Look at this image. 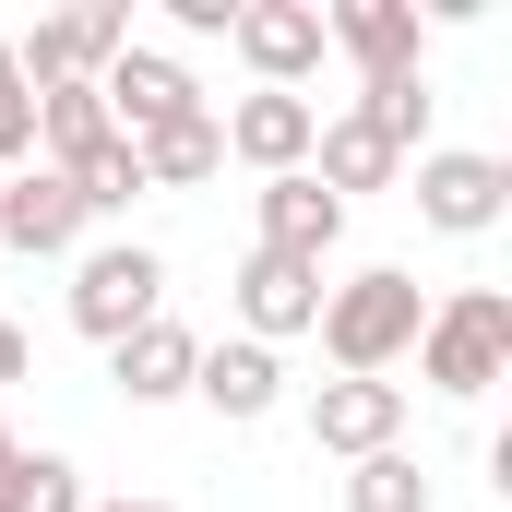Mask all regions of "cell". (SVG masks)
I'll list each match as a JSON object with an SVG mask.
<instances>
[{
  "instance_id": "cell-1",
  "label": "cell",
  "mask_w": 512,
  "mask_h": 512,
  "mask_svg": "<svg viewBox=\"0 0 512 512\" xmlns=\"http://www.w3.org/2000/svg\"><path fill=\"white\" fill-rule=\"evenodd\" d=\"M417 322H429V298H417V274L405 262H370V274H346V286H322V358H334V382H382L393 358H417Z\"/></svg>"
},
{
  "instance_id": "cell-2",
  "label": "cell",
  "mask_w": 512,
  "mask_h": 512,
  "mask_svg": "<svg viewBox=\"0 0 512 512\" xmlns=\"http://www.w3.org/2000/svg\"><path fill=\"white\" fill-rule=\"evenodd\" d=\"M512 370V298L501 286H453V298H429V322H417V382L429 393H489Z\"/></svg>"
},
{
  "instance_id": "cell-3",
  "label": "cell",
  "mask_w": 512,
  "mask_h": 512,
  "mask_svg": "<svg viewBox=\"0 0 512 512\" xmlns=\"http://www.w3.org/2000/svg\"><path fill=\"white\" fill-rule=\"evenodd\" d=\"M167 310V262L143 251V239H108V251L72 262V334H96V346H120Z\"/></svg>"
},
{
  "instance_id": "cell-4",
  "label": "cell",
  "mask_w": 512,
  "mask_h": 512,
  "mask_svg": "<svg viewBox=\"0 0 512 512\" xmlns=\"http://www.w3.org/2000/svg\"><path fill=\"white\" fill-rule=\"evenodd\" d=\"M120 48H131V12L120 0H84V12H36V36H12V72L48 96V84H96Z\"/></svg>"
},
{
  "instance_id": "cell-5",
  "label": "cell",
  "mask_w": 512,
  "mask_h": 512,
  "mask_svg": "<svg viewBox=\"0 0 512 512\" xmlns=\"http://www.w3.org/2000/svg\"><path fill=\"white\" fill-rule=\"evenodd\" d=\"M96 108H108V131H120V143H155V131L203 120V84H191L167 48H120V60L96 72Z\"/></svg>"
},
{
  "instance_id": "cell-6",
  "label": "cell",
  "mask_w": 512,
  "mask_h": 512,
  "mask_svg": "<svg viewBox=\"0 0 512 512\" xmlns=\"http://www.w3.org/2000/svg\"><path fill=\"white\" fill-rule=\"evenodd\" d=\"M417 215H429L441 239H489L512 215V167L501 155H465V143H429V155H417Z\"/></svg>"
},
{
  "instance_id": "cell-7",
  "label": "cell",
  "mask_w": 512,
  "mask_h": 512,
  "mask_svg": "<svg viewBox=\"0 0 512 512\" xmlns=\"http://www.w3.org/2000/svg\"><path fill=\"white\" fill-rule=\"evenodd\" d=\"M227 48L262 72V96H298V84L322 72V12H310V0H239Z\"/></svg>"
},
{
  "instance_id": "cell-8",
  "label": "cell",
  "mask_w": 512,
  "mask_h": 512,
  "mask_svg": "<svg viewBox=\"0 0 512 512\" xmlns=\"http://www.w3.org/2000/svg\"><path fill=\"white\" fill-rule=\"evenodd\" d=\"M227 298H239V334H251V346H286V334H310V322H322V262L251 251L239 274H227Z\"/></svg>"
},
{
  "instance_id": "cell-9",
  "label": "cell",
  "mask_w": 512,
  "mask_h": 512,
  "mask_svg": "<svg viewBox=\"0 0 512 512\" xmlns=\"http://www.w3.org/2000/svg\"><path fill=\"white\" fill-rule=\"evenodd\" d=\"M84 203H72V179L60 167H12L0 179V251H36V262H60V251H84Z\"/></svg>"
},
{
  "instance_id": "cell-10",
  "label": "cell",
  "mask_w": 512,
  "mask_h": 512,
  "mask_svg": "<svg viewBox=\"0 0 512 512\" xmlns=\"http://www.w3.org/2000/svg\"><path fill=\"white\" fill-rule=\"evenodd\" d=\"M227 155H239V167H251V179H286V167H310V143H322V108H310V96H239V108H227Z\"/></svg>"
},
{
  "instance_id": "cell-11",
  "label": "cell",
  "mask_w": 512,
  "mask_h": 512,
  "mask_svg": "<svg viewBox=\"0 0 512 512\" xmlns=\"http://www.w3.org/2000/svg\"><path fill=\"white\" fill-rule=\"evenodd\" d=\"M322 48H346L358 84H393V72H417L429 24H417V0H334L322 12Z\"/></svg>"
},
{
  "instance_id": "cell-12",
  "label": "cell",
  "mask_w": 512,
  "mask_h": 512,
  "mask_svg": "<svg viewBox=\"0 0 512 512\" xmlns=\"http://www.w3.org/2000/svg\"><path fill=\"white\" fill-rule=\"evenodd\" d=\"M310 441L346 453V465L393 453V441H405V382H322L310 393Z\"/></svg>"
},
{
  "instance_id": "cell-13",
  "label": "cell",
  "mask_w": 512,
  "mask_h": 512,
  "mask_svg": "<svg viewBox=\"0 0 512 512\" xmlns=\"http://www.w3.org/2000/svg\"><path fill=\"white\" fill-rule=\"evenodd\" d=\"M191 393H203L227 429H251V417H274V405H286V358H274V346H251V334H227V346H203V358H191Z\"/></svg>"
},
{
  "instance_id": "cell-14",
  "label": "cell",
  "mask_w": 512,
  "mask_h": 512,
  "mask_svg": "<svg viewBox=\"0 0 512 512\" xmlns=\"http://www.w3.org/2000/svg\"><path fill=\"white\" fill-rule=\"evenodd\" d=\"M251 203H262V239H251V251H286V262H322V251H334V239H346V203H334V191H322L310 167H286V179H262Z\"/></svg>"
},
{
  "instance_id": "cell-15",
  "label": "cell",
  "mask_w": 512,
  "mask_h": 512,
  "mask_svg": "<svg viewBox=\"0 0 512 512\" xmlns=\"http://www.w3.org/2000/svg\"><path fill=\"white\" fill-rule=\"evenodd\" d=\"M191 358H203V334L155 310L143 334H120V346H108V382H120L131 405H179V393H191Z\"/></svg>"
},
{
  "instance_id": "cell-16",
  "label": "cell",
  "mask_w": 512,
  "mask_h": 512,
  "mask_svg": "<svg viewBox=\"0 0 512 512\" xmlns=\"http://www.w3.org/2000/svg\"><path fill=\"white\" fill-rule=\"evenodd\" d=\"M393 167H405V155H393V143L358 120V108H346V120H322V143H310V179H322L334 203H346V191H382Z\"/></svg>"
},
{
  "instance_id": "cell-17",
  "label": "cell",
  "mask_w": 512,
  "mask_h": 512,
  "mask_svg": "<svg viewBox=\"0 0 512 512\" xmlns=\"http://www.w3.org/2000/svg\"><path fill=\"white\" fill-rule=\"evenodd\" d=\"M131 155H143V191H203V179L227 167V131H215V108H203V120L155 131V143H131Z\"/></svg>"
},
{
  "instance_id": "cell-18",
  "label": "cell",
  "mask_w": 512,
  "mask_h": 512,
  "mask_svg": "<svg viewBox=\"0 0 512 512\" xmlns=\"http://www.w3.org/2000/svg\"><path fill=\"white\" fill-rule=\"evenodd\" d=\"M96 143H108L96 84H48V96H36V167H84Z\"/></svg>"
},
{
  "instance_id": "cell-19",
  "label": "cell",
  "mask_w": 512,
  "mask_h": 512,
  "mask_svg": "<svg viewBox=\"0 0 512 512\" xmlns=\"http://www.w3.org/2000/svg\"><path fill=\"white\" fill-rule=\"evenodd\" d=\"M0 512H84V465H72V453H12Z\"/></svg>"
},
{
  "instance_id": "cell-20",
  "label": "cell",
  "mask_w": 512,
  "mask_h": 512,
  "mask_svg": "<svg viewBox=\"0 0 512 512\" xmlns=\"http://www.w3.org/2000/svg\"><path fill=\"white\" fill-rule=\"evenodd\" d=\"M346 512H429V477H417V453L393 441L370 465H346Z\"/></svg>"
},
{
  "instance_id": "cell-21",
  "label": "cell",
  "mask_w": 512,
  "mask_h": 512,
  "mask_svg": "<svg viewBox=\"0 0 512 512\" xmlns=\"http://www.w3.org/2000/svg\"><path fill=\"white\" fill-rule=\"evenodd\" d=\"M36 167V84L12 72V36H0V179Z\"/></svg>"
},
{
  "instance_id": "cell-22",
  "label": "cell",
  "mask_w": 512,
  "mask_h": 512,
  "mask_svg": "<svg viewBox=\"0 0 512 512\" xmlns=\"http://www.w3.org/2000/svg\"><path fill=\"white\" fill-rule=\"evenodd\" d=\"M167 24H179V36H227V24H239V0H167Z\"/></svg>"
},
{
  "instance_id": "cell-23",
  "label": "cell",
  "mask_w": 512,
  "mask_h": 512,
  "mask_svg": "<svg viewBox=\"0 0 512 512\" xmlns=\"http://www.w3.org/2000/svg\"><path fill=\"white\" fill-rule=\"evenodd\" d=\"M24 358H36V346H24V334L0 322V382H24Z\"/></svg>"
},
{
  "instance_id": "cell-24",
  "label": "cell",
  "mask_w": 512,
  "mask_h": 512,
  "mask_svg": "<svg viewBox=\"0 0 512 512\" xmlns=\"http://www.w3.org/2000/svg\"><path fill=\"white\" fill-rule=\"evenodd\" d=\"M84 512H167V501H84Z\"/></svg>"
},
{
  "instance_id": "cell-25",
  "label": "cell",
  "mask_w": 512,
  "mask_h": 512,
  "mask_svg": "<svg viewBox=\"0 0 512 512\" xmlns=\"http://www.w3.org/2000/svg\"><path fill=\"white\" fill-rule=\"evenodd\" d=\"M12 453H24V441H12V417H0V477H12Z\"/></svg>"
}]
</instances>
